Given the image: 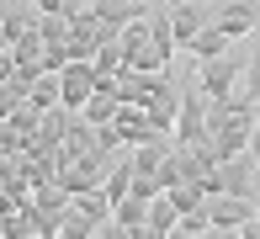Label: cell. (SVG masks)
<instances>
[{"label":"cell","instance_id":"cell-1","mask_svg":"<svg viewBox=\"0 0 260 239\" xmlns=\"http://www.w3.org/2000/svg\"><path fill=\"white\" fill-rule=\"evenodd\" d=\"M244 64H250V58H234V53L202 58V64H197V85H202L212 101H223V96L244 91Z\"/></svg>","mask_w":260,"mask_h":239},{"label":"cell","instance_id":"cell-2","mask_svg":"<svg viewBox=\"0 0 260 239\" xmlns=\"http://www.w3.org/2000/svg\"><path fill=\"white\" fill-rule=\"evenodd\" d=\"M207 101L202 85L181 91V112H175V143H207Z\"/></svg>","mask_w":260,"mask_h":239},{"label":"cell","instance_id":"cell-3","mask_svg":"<svg viewBox=\"0 0 260 239\" xmlns=\"http://www.w3.org/2000/svg\"><path fill=\"white\" fill-rule=\"evenodd\" d=\"M58 91H64V101H58V106H69V112H85V101L96 96V64H85V58L64 64V69H58Z\"/></svg>","mask_w":260,"mask_h":239},{"label":"cell","instance_id":"cell-4","mask_svg":"<svg viewBox=\"0 0 260 239\" xmlns=\"http://www.w3.org/2000/svg\"><path fill=\"white\" fill-rule=\"evenodd\" d=\"M207 213H212V229L239 234L244 223L255 218V197H234V191H218V197H207Z\"/></svg>","mask_w":260,"mask_h":239},{"label":"cell","instance_id":"cell-5","mask_svg":"<svg viewBox=\"0 0 260 239\" xmlns=\"http://www.w3.org/2000/svg\"><path fill=\"white\" fill-rule=\"evenodd\" d=\"M255 21H260L255 0H218V6H212V27H223L234 43H239V38H250V32H255Z\"/></svg>","mask_w":260,"mask_h":239},{"label":"cell","instance_id":"cell-6","mask_svg":"<svg viewBox=\"0 0 260 239\" xmlns=\"http://www.w3.org/2000/svg\"><path fill=\"white\" fill-rule=\"evenodd\" d=\"M170 21H175V43L191 48V38L212 21V6H202V0H186V6H170Z\"/></svg>","mask_w":260,"mask_h":239},{"label":"cell","instance_id":"cell-7","mask_svg":"<svg viewBox=\"0 0 260 239\" xmlns=\"http://www.w3.org/2000/svg\"><path fill=\"white\" fill-rule=\"evenodd\" d=\"M69 207H75V213H80V218H85V223H90V229H96V234H101V229H106V223H112V207H117V202H112V197H106V191H101V186H90V191H80V197H75V202H69Z\"/></svg>","mask_w":260,"mask_h":239},{"label":"cell","instance_id":"cell-8","mask_svg":"<svg viewBox=\"0 0 260 239\" xmlns=\"http://www.w3.org/2000/svg\"><path fill=\"white\" fill-rule=\"evenodd\" d=\"M117 43H122V53H127V64L133 58H144L149 48H154V27H149V16H133L122 32H117Z\"/></svg>","mask_w":260,"mask_h":239},{"label":"cell","instance_id":"cell-9","mask_svg":"<svg viewBox=\"0 0 260 239\" xmlns=\"http://www.w3.org/2000/svg\"><path fill=\"white\" fill-rule=\"evenodd\" d=\"M38 27H43V11H27V6H16V11H6V16H0V32H6V43H27Z\"/></svg>","mask_w":260,"mask_h":239},{"label":"cell","instance_id":"cell-10","mask_svg":"<svg viewBox=\"0 0 260 239\" xmlns=\"http://www.w3.org/2000/svg\"><path fill=\"white\" fill-rule=\"evenodd\" d=\"M229 32H223V27H212V21H207V27L202 32H197V38H191V48H186V53H197V64H202V58H218V53H229Z\"/></svg>","mask_w":260,"mask_h":239},{"label":"cell","instance_id":"cell-11","mask_svg":"<svg viewBox=\"0 0 260 239\" xmlns=\"http://www.w3.org/2000/svg\"><path fill=\"white\" fill-rule=\"evenodd\" d=\"M175 223H181V213H175V202L159 191V197L149 202V234H165V239H170V234H175Z\"/></svg>","mask_w":260,"mask_h":239},{"label":"cell","instance_id":"cell-12","mask_svg":"<svg viewBox=\"0 0 260 239\" xmlns=\"http://www.w3.org/2000/svg\"><path fill=\"white\" fill-rule=\"evenodd\" d=\"M101 191H106V197H112V202H122L127 191H133V154H127V160H117L112 170H106V181H101Z\"/></svg>","mask_w":260,"mask_h":239},{"label":"cell","instance_id":"cell-13","mask_svg":"<svg viewBox=\"0 0 260 239\" xmlns=\"http://www.w3.org/2000/svg\"><path fill=\"white\" fill-rule=\"evenodd\" d=\"M64 101V91H58V75H38L32 80V91H27V106H38V112H48V106Z\"/></svg>","mask_w":260,"mask_h":239},{"label":"cell","instance_id":"cell-14","mask_svg":"<svg viewBox=\"0 0 260 239\" xmlns=\"http://www.w3.org/2000/svg\"><path fill=\"white\" fill-rule=\"evenodd\" d=\"M90 6H96V16H101V27H112V32H122L127 21L138 16V11L127 6V0H90Z\"/></svg>","mask_w":260,"mask_h":239},{"label":"cell","instance_id":"cell-15","mask_svg":"<svg viewBox=\"0 0 260 239\" xmlns=\"http://www.w3.org/2000/svg\"><path fill=\"white\" fill-rule=\"evenodd\" d=\"M117 106H122V101H117V96L96 91V96H90V101H85V123H90V128H106V123H117Z\"/></svg>","mask_w":260,"mask_h":239},{"label":"cell","instance_id":"cell-16","mask_svg":"<svg viewBox=\"0 0 260 239\" xmlns=\"http://www.w3.org/2000/svg\"><path fill=\"white\" fill-rule=\"evenodd\" d=\"M149 27H154V53L170 64L175 48H181V43H175V21H170V16H149Z\"/></svg>","mask_w":260,"mask_h":239},{"label":"cell","instance_id":"cell-17","mask_svg":"<svg viewBox=\"0 0 260 239\" xmlns=\"http://www.w3.org/2000/svg\"><path fill=\"white\" fill-rule=\"evenodd\" d=\"M175 234H186V239H202V234H218V229H212V213H207V207H191V213H181Z\"/></svg>","mask_w":260,"mask_h":239},{"label":"cell","instance_id":"cell-18","mask_svg":"<svg viewBox=\"0 0 260 239\" xmlns=\"http://www.w3.org/2000/svg\"><path fill=\"white\" fill-rule=\"evenodd\" d=\"M43 38H48V43H69V16H43Z\"/></svg>","mask_w":260,"mask_h":239},{"label":"cell","instance_id":"cell-19","mask_svg":"<svg viewBox=\"0 0 260 239\" xmlns=\"http://www.w3.org/2000/svg\"><path fill=\"white\" fill-rule=\"evenodd\" d=\"M80 6H90V0H38V11H43V16H75Z\"/></svg>","mask_w":260,"mask_h":239},{"label":"cell","instance_id":"cell-20","mask_svg":"<svg viewBox=\"0 0 260 239\" xmlns=\"http://www.w3.org/2000/svg\"><path fill=\"white\" fill-rule=\"evenodd\" d=\"M244 96L260 101V53H250V64H244Z\"/></svg>","mask_w":260,"mask_h":239},{"label":"cell","instance_id":"cell-21","mask_svg":"<svg viewBox=\"0 0 260 239\" xmlns=\"http://www.w3.org/2000/svg\"><path fill=\"white\" fill-rule=\"evenodd\" d=\"M127 6H133L138 16H149V6H154V0H127Z\"/></svg>","mask_w":260,"mask_h":239},{"label":"cell","instance_id":"cell-22","mask_svg":"<svg viewBox=\"0 0 260 239\" xmlns=\"http://www.w3.org/2000/svg\"><path fill=\"white\" fill-rule=\"evenodd\" d=\"M250 154H255V165H260V133H255V143H250Z\"/></svg>","mask_w":260,"mask_h":239},{"label":"cell","instance_id":"cell-23","mask_svg":"<svg viewBox=\"0 0 260 239\" xmlns=\"http://www.w3.org/2000/svg\"><path fill=\"white\" fill-rule=\"evenodd\" d=\"M255 223H260V202H255Z\"/></svg>","mask_w":260,"mask_h":239},{"label":"cell","instance_id":"cell-24","mask_svg":"<svg viewBox=\"0 0 260 239\" xmlns=\"http://www.w3.org/2000/svg\"><path fill=\"white\" fill-rule=\"evenodd\" d=\"M170 6H186V0H170Z\"/></svg>","mask_w":260,"mask_h":239},{"label":"cell","instance_id":"cell-25","mask_svg":"<svg viewBox=\"0 0 260 239\" xmlns=\"http://www.w3.org/2000/svg\"><path fill=\"white\" fill-rule=\"evenodd\" d=\"M202 6H218V0H202Z\"/></svg>","mask_w":260,"mask_h":239},{"label":"cell","instance_id":"cell-26","mask_svg":"<svg viewBox=\"0 0 260 239\" xmlns=\"http://www.w3.org/2000/svg\"><path fill=\"white\" fill-rule=\"evenodd\" d=\"M0 43H6V32H0Z\"/></svg>","mask_w":260,"mask_h":239}]
</instances>
